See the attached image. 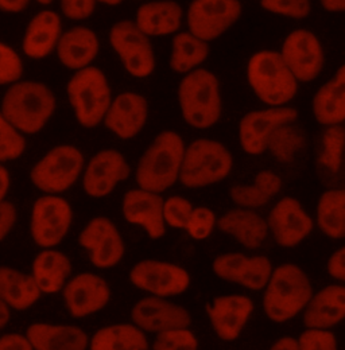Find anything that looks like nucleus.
<instances>
[{"label":"nucleus","instance_id":"obj_43","mask_svg":"<svg viewBox=\"0 0 345 350\" xmlns=\"http://www.w3.org/2000/svg\"><path fill=\"white\" fill-rule=\"evenodd\" d=\"M264 11L293 19H303L310 15V0H260Z\"/></svg>","mask_w":345,"mask_h":350},{"label":"nucleus","instance_id":"obj_18","mask_svg":"<svg viewBox=\"0 0 345 350\" xmlns=\"http://www.w3.org/2000/svg\"><path fill=\"white\" fill-rule=\"evenodd\" d=\"M131 318L138 329L151 334L185 329L192 325V315L185 307L168 301V298L151 295L133 305Z\"/></svg>","mask_w":345,"mask_h":350},{"label":"nucleus","instance_id":"obj_8","mask_svg":"<svg viewBox=\"0 0 345 350\" xmlns=\"http://www.w3.org/2000/svg\"><path fill=\"white\" fill-rule=\"evenodd\" d=\"M84 166L86 159L80 148L60 144L49 150L33 166L30 180L44 194L60 196L77 182Z\"/></svg>","mask_w":345,"mask_h":350},{"label":"nucleus","instance_id":"obj_16","mask_svg":"<svg viewBox=\"0 0 345 350\" xmlns=\"http://www.w3.org/2000/svg\"><path fill=\"white\" fill-rule=\"evenodd\" d=\"M131 175L125 155L114 148L96 152L84 166L83 189L92 198H104Z\"/></svg>","mask_w":345,"mask_h":350},{"label":"nucleus","instance_id":"obj_11","mask_svg":"<svg viewBox=\"0 0 345 350\" xmlns=\"http://www.w3.org/2000/svg\"><path fill=\"white\" fill-rule=\"evenodd\" d=\"M129 282L151 297L170 298L188 291L190 286L189 272L175 264L146 259L136 262L129 273Z\"/></svg>","mask_w":345,"mask_h":350},{"label":"nucleus","instance_id":"obj_37","mask_svg":"<svg viewBox=\"0 0 345 350\" xmlns=\"http://www.w3.org/2000/svg\"><path fill=\"white\" fill-rule=\"evenodd\" d=\"M305 146L306 133L294 122L283 124L271 133L266 151H270L279 163H292Z\"/></svg>","mask_w":345,"mask_h":350},{"label":"nucleus","instance_id":"obj_17","mask_svg":"<svg viewBox=\"0 0 345 350\" xmlns=\"http://www.w3.org/2000/svg\"><path fill=\"white\" fill-rule=\"evenodd\" d=\"M62 298L72 317L86 318L110 304L111 287L104 278L93 272H81L65 283Z\"/></svg>","mask_w":345,"mask_h":350},{"label":"nucleus","instance_id":"obj_53","mask_svg":"<svg viewBox=\"0 0 345 350\" xmlns=\"http://www.w3.org/2000/svg\"><path fill=\"white\" fill-rule=\"evenodd\" d=\"M320 4L328 12H332V14L344 12L345 0H320Z\"/></svg>","mask_w":345,"mask_h":350},{"label":"nucleus","instance_id":"obj_13","mask_svg":"<svg viewBox=\"0 0 345 350\" xmlns=\"http://www.w3.org/2000/svg\"><path fill=\"white\" fill-rule=\"evenodd\" d=\"M283 62L298 83H311L325 66V51L318 37L306 29L292 31L279 51Z\"/></svg>","mask_w":345,"mask_h":350},{"label":"nucleus","instance_id":"obj_2","mask_svg":"<svg viewBox=\"0 0 345 350\" xmlns=\"http://www.w3.org/2000/svg\"><path fill=\"white\" fill-rule=\"evenodd\" d=\"M185 142L179 133L162 131L139 158L135 170L138 187L162 194L178 182Z\"/></svg>","mask_w":345,"mask_h":350},{"label":"nucleus","instance_id":"obj_42","mask_svg":"<svg viewBox=\"0 0 345 350\" xmlns=\"http://www.w3.org/2000/svg\"><path fill=\"white\" fill-rule=\"evenodd\" d=\"M216 224L217 216L212 209L207 206H197L193 208L185 230L194 240H205L214 233Z\"/></svg>","mask_w":345,"mask_h":350},{"label":"nucleus","instance_id":"obj_56","mask_svg":"<svg viewBox=\"0 0 345 350\" xmlns=\"http://www.w3.org/2000/svg\"><path fill=\"white\" fill-rule=\"evenodd\" d=\"M38 4H41V5H49V4H51L54 0H36Z\"/></svg>","mask_w":345,"mask_h":350},{"label":"nucleus","instance_id":"obj_24","mask_svg":"<svg viewBox=\"0 0 345 350\" xmlns=\"http://www.w3.org/2000/svg\"><path fill=\"white\" fill-rule=\"evenodd\" d=\"M302 312L306 329L331 330L337 326L345 317L344 286L329 284L313 293Z\"/></svg>","mask_w":345,"mask_h":350},{"label":"nucleus","instance_id":"obj_27","mask_svg":"<svg viewBox=\"0 0 345 350\" xmlns=\"http://www.w3.org/2000/svg\"><path fill=\"white\" fill-rule=\"evenodd\" d=\"M99 50V37L92 29L84 26H76L62 33L55 47L61 65L75 72L90 66Z\"/></svg>","mask_w":345,"mask_h":350},{"label":"nucleus","instance_id":"obj_41","mask_svg":"<svg viewBox=\"0 0 345 350\" xmlns=\"http://www.w3.org/2000/svg\"><path fill=\"white\" fill-rule=\"evenodd\" d=\"M153 350H199V340L189 329H175L157 334Z\"/></svg>","mask_w":345,"mask_h":350},{"label":"nucleus","instance_id":"obj_36","mask_svg":"<svg viewBox=\"0 0 345 350\" xmlns=\"http://www.w3.org/2000/svg\"><path fill=\"white\" fill-rule=\"evenodd\" d=\"M317 225L320 230L333 240L345 236L344 189H329L320 196L317 204Z\"/></svg>","mask_w":345,"mask_h":350},{"label":"nucleus","instance_id":"obj_25","mask_svg":"<svg viewBox=\"0 0 345 350\" xmlns=\"http://www.w3.org/2000/svg\"><path fill=\"white\" fill-rule=\"evenodd\" d=\"M62 33L61 16L53 10H42L26 26L22 51L31 59H43L55 51Z\"/></svg>","mask_w":345,"mask_h":350},{"label":"nucleus","instance_id":"obj_54","mask_svg":"<svg viewBox=\"0 0 345 350\" xmlns=\"http://www.w3.org/2000/svg\"><path fill=\"white\" fill-rule=\"evenodd\" d=\"M11 319V310L5 304L0 301V330L4 329Z\"/></svg>","mask_w":345,"mask_h":350},{"label":"nucleus","instance_id":"obj_20","mask_svg":"<svg viewBox=\"0 0 345 350\" xmlns=\"http://www.w3.org/2000/svg\"><path fill=\"white\" fill-rule=\"evenodd\" d=\"M272 269L268 258L247 256L239 252L222 254L212 262V271L217 278L238 283L250 291L264 290Z\"/></svg>","mask_w":345,"mask_h":350},{"label":"nucleus","instance_id":"obj_52","mask_svg":"<svg viewBox=\"0 0 345 350\" xmlns=\"http://www.w3.org/2000/svg\"><path fill=\"white\" fill-rule=\"evenodd\" d=\"M270 350H300L298 349V344H297V338L294 337H281L279 340H277Z\"/></svg>","mask_w":345,"mask_h":350},{"label":"nucleus","instance_id":"obj_51","mask_svg":"<svg viewBox=\"0 0 345 350\" xmlns=\"http://www.w3.org/2000/svg\"><path fill=\"white\" fill-rule=\"evenodd\" d=\"M10 186H11L10 172L3 163H0V202L5 201L7 194L10 191Z\"/></svg>","mask_w":345,"mask_h":350},{"label":"nucleus","instance_id":"obj_21","mask_svg":"<svg viewBox=\"0 0 345 350\" xmlns=\"http://www.w3.org/2000/svg\"><path fill=\"white\" fill-rule=\"evenodd\" d=\"M205 310L216 336L225 342H233L242 336L250 321L254 302L240 294L221 295L214 298Z\"/></svg>","mask_w":345,"mask_h":350},{"label":"nucleus","instance_id":"obj_28","mask_svg":"<svg viewBox=\"0 0 345 350\" xmlns=\"http://www.w3.org/2000/svg\"><path fill=\"white\" fill-rule=\"evenodd\" d=\"M33 350H88L89 336L75 325L31 323L26 330Z\"/></svg>","mask_w":345,"mask_h":350},{"label":"nucleus","instance_id":"obj_19","mask_svg":"<svg viewBox=\"0 0 345 350\" xmlns=\"http://www.w3.org/2000/svg\"><path fill=\"white\" fill-rule=\"evenodd\" d=\"M268 232L282 248H294L313 230V219L294 197H283L266 219Z\"/></svg>","mask_w":345,"mask_h":350},{"label":"nucleus","instance_id":"obj_55","mask_svg":"<svg viewBox=\"0 0 345 350\" xmlns=\"http://www.w3.org/2000/svg\"><path fill=\"white\" fill-rule=\"evenodd\" d=\"M96 1L101 3V4H105V5H110V7H116V5L123 3V0H96Z\"/></svg>","mask_w":345,"mask_h":350},{"label":"nucleus","instance_id":"obj_39","mask_svg":"<svg viewBox=\"0 0 345 350\" xmlns=\"http://www.w3.org/2000/svg\"><path fill=\"white\" fill-rule=\"evenodd\" d=\"M26 136L18 131L0 112V163L16 161L26 151Z\"/></svg>","mask_w":345,"mask_h":350},{"label":"nucleus","instance_id":"obj_5","mask_svg":"<svg viewBox=\"0 0 345 350\" xmlns=\"http://www.w3.org/2000/svg\"><path fill=\"white\" fill-rule=\"evenodd\" d=\"M247 81L259 100L267 107L288 105L298 92L294 79L279 51L260 50L247 64Z\"/></svg>","mask_w":345,"mask_h":350},{"label":"nucleus","instance_id":"obj_38","mask_svg":"<svg viewBox=\"0 0 345 350\" xmlns=\"http://www.w3.org/2000/svg\"><path fill=\"white\" fill-rule=\"evenodd\" d=\"M345 131L343 124L325 127L321 137L320 163L332 174L340 173L343 167Z\"/></svg>","mask_w":345,"mask_h":350},{"label":"nucleus","instance_id":"obj_6","mask_svg":"<svg viewBox=\"0 0 345 350\" xmlns=\"http://www.w3.org/2000/svg\"><path fill=\"white\" fill-rule=\"evenodd\" d=\"M232 167V154L222 143L197 139L185 147L178 180L185 187L203 189L224 180Z\"/></svg>","mask_w":345,"mask_h":350},{"label":"nucleus","instance_id":"obj_15","mask_svg":"<svg viewBox=\"0 0 345 350\" xmlns=\"http://www.w3.org/2000/svg\"><path fill=\"white\" fill-rule=\"evenodd\" d=\"M298 111L293 107H267L264 109L246 113L239 123V142L243 151L248 155H261L266 152L267 142L278 127L294 123Z\"/></svg>","mask_w":345,"mask_h":350},{"label":"nucleus","instance_id":"obj_7","mask_svg":"<svg viewBox=\"0 0 345 350\" xmlns=\"http://www.w3.org/2000/svg\"><path fill=\"white\" fill-rule=\"evenodd\" d=\"M66 93L81 127L90 130L103 123L112 101V90L101 69L90 65L75 72L68 81Z\"/></svg>","mask_w":345,"mask_h":350},{"label":"nucleus","instance_id":"obj_40","mask_svg":"<svg viewBox=\"0 0 345 350\" xmlns=\"http://www.w3.org/2000/svg\"><path fill=\"white\" fill-rule=\"evenodd\" d=\"M23 72L21 54L12 46L0 41V87H10L22 80Z\"/></svg>","mask_w":345,"mask_h":350},{"label":"nucleus","instance_id":"obj_50","mask_svg":"<svg viewBox=\"0 0 345 350\" xmlns=\"http://www.w3.org/2000/svg\"><path fill=\"white\" fill-rule=\"evenodd\" d=\"M31 0H0V12L3 14H21L29 5Z\"/></svg>","mask_w":345,"mask_h":350},{"label":"nucleus","instance_id":"obj_26","mask_svg":"<svg viewBox=\"0 0 345 350\" xmlns=\"http://www.w3.org/2000/svg\"><path fill=\"white\" fill-rule=\"evenodd\" d=\"M183 10L174 0H154L142 4L135 15L138 29L151 37L177 34L182 26Z\"/></svg>","mask_w":345,"mask_h":350},{"label":"nucleus","instance_id":"obj_45","mask_svg":"<svg viewBox=\"0 0 345 350\" xmlns=\"http://www.w3.org/2000/svg\"><path fill=\"white\" fill-rule=\"evenodd\" d=\"M300 350H339L337 338L331 330L306 329L297 338Z\"/></svg>","mask_w":345,"mask_h":350},{"label":"nucleus","instance_id":"obj_29","mask_svg":"<svg viewBox=\"0 0 345 350\" xmlns=\"http://www.w3.org/2000/svg\"><path fill=\"white\" fill-rule=\"evenodd\" d=\"M216 226L247 250H258L268 236L267 222L251 209L236 208L217 219Z\"/></svg>","mask_w":345,"mask_h":350},{"label":"nucleus","instance_id":"obj_30","mask_svg":"<svg viewBox=\"0 0 345 350\" xmlns=\"http://www.w3.org/2000/svg\"><path fill=\"white\" fill-rule=\"evenodd\" d=\"M311 109L314 119L324 127L343 124L345 120V66L316 92Z\"/></svg>","mask_w":345,"mask_h":350},{"label":"nucleus","instance_id":"obj_3","mask_svg":"<svg viewBox=\"0 0 345 350\" xmlns=\"http://www.w3.org/2000/svg\"><path fill=\"white\" fill-rule=\"evenodd\" d=\"M313 287L307 273L293 262H285L272 269L264 287L263 310L275 323H285L301 314Z\"/></svg>","mask_w":345,"mask_h":350},{"label":"nucleus","instance_id":"obj_31","mask_svg":"<svg viewBox=\"0 0 345 350\" xmlns=\"http://www.w3.org/2000/svg\"><path fill=\"white\" fill-rule=\"evenodd\" d=\"M41 295L31 273L0 265V301L10 310L26 311L40 301Z\"/></svg>","mask_w":345,"mask_h":350},{"label":"nucleus","instance_id":"obj_44","mask_svg":"<svg viewBox=\"0 0 345 350\" xmlns=\"http://www.w3.org/2000/svg\"><path fill=\"white\" fill-rule=\"evenodd\" d=\"M193 205L181 196H172L164 200V219L166 226L175 229H185Z\"/></svg>","mask_w":345,"mask_h":350},{"label":"nucleus","instance_id":"obj_14","mask_svg":"<svg viewBox=\"0 0 345 350\" xmlns=\"http://www.w3.org/2000/svg\"><path fill=\"white\" fill-rule=\"evenodd\" d=\"M79 244L99 269H110L123 260L126 245L112 219L99 216L90 219L79 234Z\"/></svg>","mask_w":345,"mask_h":350},{"label":"nucleus","instance_id":"obj_33","mask_svg":"<svg viewBox=\"0 0 345 350\" xmlns=\"http://www.w3.org/2000/svg\"><path fill=\"white\" fill-rule=\"evenodd\" d=\"M282 189V179L270 170L255 175L251 185H235L229 189V197L238 208L255 211L270 202Z\"/></svg>","mask_w":345,"mask_h":350},{"label":"nucleus","instance_id":"obj_23","mask_svg":"<svg viewBox=\"0 0 345 350\" xmlns=\"http://www.w3.org/2000/svg\"><path fill=\"white\" fill-rule=\"evenodd\" d=\"M149 119V101L143 94L123 92L112 98L104 116L103 124L107 130L123 140L138 136Z\"/></svg>","mask_w":345,"mask_h":350},{"label":"nucleus","instance_id":"obj_32","mask_svg":"<svg viewBox=\"0 0 345 350\" xmlns=\"http://www.w3.org/2000/svg\"><path fill=\"white\" fill-rule=\"evenodd\" d=\"M72 273V262L61 251L54 248L42 250L34 259L31 276L42 294L62 291Z\"/></svg>","mask_w":345,"mask_h":350},{"label":"nucleus","instance_id":"obj_22","mask_svg":"<svg viewBox=\"0 0 345 350\" xmlns=\"http://www.w3.org/2000/svg\"><path fill=\"white\" fill-rule=\"evenodd\" d=\"M164 200L161 194L140 187L129 190L122 202L123 217L131 225L140 226L151 240H159L166 234Z\"/></svg>","mask_w":345,"mask_h":350},{"label":"nucleus","instance_id":"obj_12","mask_svg":"<svg viewBox=\"0 0 345 350\" xmlns=\"http://www.w3.org/2000/svg\"><path fill=\"white\" fill-rule=\"evenodd\" d=\"M242 11L239 0H192L186 12L189 33L209 44L240 19Z\"/></svg>","mask_w":345,"mask_h":350},{"label":"nucleus","instance_id":"obj_1","mask_svg":"<svg viewBox=\"0 0 345 350\" xmlns=\"http://www.w3.org/2000/svg\"><path fill=\"white\" fill-rule=\"evenodd\" d=\"M55 108L54 92L34 80H19L7 87L0 101L3 116L25 136L42 131Z\"/></svg>","mask_w":345,"mask_h":350},{"label":"nucleus","instance_id":"obj_47","mask_svg":"<svg viewBox=\"0 0 345 350\" xmlns=\"http://www.w3.org/2000/svg\"><path fill=\"white\" fill-rule=\"evenodd\" d=\"M18 219L16 206L10 201L0 202V243L10 234Z\"/></svg>","mask_w":345,"mask_h":350},{"label":"nucleus","instance_id":"obj_49","mask_svg":"<svg viewBox=\"0 0 345 350\" xmlns=\"http://www.w3.org/2000/svg\"><path fill=\"white\" fill-rule=\"evenodd\" d=\"M0 350H33L26 334L8 333L0 337Z\"/></svg>","mask_w":345,"mask_h":350},{"label":"nucleus","instance_id":"obj_4","mask_svg":"<svg viewBox=\"0 0 345 350\" xmlns=\"http://www.w3.org/2000/svg\"><path fill=\"white\" fill-rule=\"evenodd\" d=\"M178 104L183 122L196 130H208L218 123L222 112L220 81L214 72L196 69L178 85Z\"/></svg>","mask_w":345,"mask_h":350},{"label":"nucleus","instance_id":"obj_48","mask_svg":"<svg viewBox=\"0 0 345 350\" xmlns=\"http://www.w3.org/2000/svg\"><path fill=\"white\" fill-rule=\"evenodd\" d=\"M327 269L331 278H333L337 282H344L345 280V248L340 247L336 250L328 259L327 262Z\"/></svg>","mask_w":345,"mask_h":350},{"label":"nucleus","instance_id":"obj_9","mask_svg":"<svg viewBox=\"0 0 345 350\" xmlns=\"http://www.w3.org/2000/svg\"><path fill=\"white\" fill-rule=\"evenodd\" d=\"M110 44L120 58L126 72L135 79H147L155 70V54L150 38L133 21L116 22L110 30Z\"/></svg>","mask_w":345,"mask_h":350},{"label":"nucleus","instance_id":"obj_10","mask_svg":"<svg viewBox=\"0 0 345 350\" xmlns=\"http://www.w3.org/2000/svg\"><path fill=\"white\" fill-rule=\"evenodd\" d=\"M72 221L73 209L65 198L44 194L34 202L31 209V239L42 250L55 248L66 237Z\"/></svg>","mask_w":345,"mask_h":350},{"label":"nucleus","instance_id":"obj_46","mask_svg":"<svg viewBox=\"0 0 345 350\" xmlns=\"http://www.w3.org/2000/svg\"><path fill=\"white\" fill-rule=\"evenodd\" d=\"M96 0H60L61 12L72 21L88 19L96 10Z\"/></svg>","mask_w":345,"mask_h":350},{"label":"nucleus","instance_id":"obj_34","mask_svg":"<svg viewBox=\"0 0 345 350\" xmlns=\"http://www.w3.org/2000/svg\"><path fill=\"white\" fill-rule=\"evenodd\" d=\"M88 350H150L146 333L133 323H114L100 327L90 338Z\"/></svg>","mask_w":345,"mask_h":350},{"label":"nucleus","instance_id":"obj_35","mask_svg":"<svg viewBox=\"0 0 345 350\" xmlns=\"http://www.w3.org/2000/svg\"><path fill=\"white\" fill-rule=\"evenodd\" d=\"M209 44L189 31L174 34L170 53V69L178 75H188L199 69L209 57Z\"/></svg>","mask_w":345,"mask_h":350}]
</instances>
